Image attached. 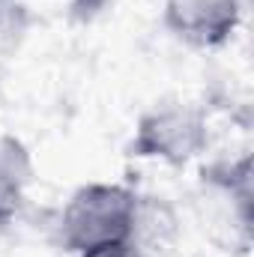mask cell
<instances>
[{
	"label": "cell",
	"instance_id": "cell-1",
	"mask_svg": "<svg viewBox=\"0 0 254 257\" xmlns=\"http://www.w3.org/2000/svg\"><path fill=\"white\" fill-rule=\"evenodd\" d=\"M141 194L123 183H87L69 194L57 236L72 257L96 251H126Z\"/></svg>",
	"mask_w": 254,
	"mask_h": 257
},
{
	"label": "cell",
	"instance_id": "cell-2",
	"mask_svg": "<svg viewBox=\"0 0 254 257\" xmlns=\"http://www.w3.org/2000/svg\"><path fill=\"white\" fill-rule=\"evenodd\" d=\"M206 147H209V120L203 108L174 99V102H156L138 117L126 150L132 159H150L171 168H186L189 162L206 153Z\"/></svg>",
	"mask_w": 254,
	"mask_h": 257
},
{
	"label": "cell",
	"instance_id": "cell-3",
	"mask_svg": "<svg viewBox=\"0 0 254 257\" xmlns=\"http://www.w3.org/2000/svg\"><path fill=\"white\" fill-rule=\"evenodd\" d=\"M165 30L189 48L212 51L233 39L242 24L239 0H165Z\"/></svg>",
	"mask_w": 254,
	"mask_h": 257
},
{
	"label": "cell",
	"instance_id": "cell-4",
	"mask_svg": "<svg viewBox=\"0 0 254 257\" xmlns=\"http://www.w3.org/2000/svg\"><path fill=\"white\" fill-rule=\"evenodd\" d=\"M33 180L36 165L30 147L15 135H0V227L24 212Z\"/></svg>",
	"mask_w": 254,
	"mask_h": 257
},
{
	"label": "cell",
	"instance_id": "cell-5",
	"mask_svg": "<svg viewBox=\"0 0 254 257\" xmlns=\"http://www.w3.org/2000/svg\"><path fill=\"white\" fill-rule=\"evenodd\" d=\"M177 215L165 197H138V212L132 224L126 254L129 257H168L177 242Z\"/></svg>",
	"mask_w": 254,
	"mask_h": 257
},
{
	"label": "cell",
	"instance_id": "cell-6",
	"mask_svg": "<svg viewBox=\"0 0 254 257\" xmlns=\"http://www.w3.org/2000/svg\"><path fill=\"white\" fill-rule=\"evenodd\" d=\"M111 6H114V0H69V12L75 21H96Z\"/></svg>",
	"mask_w": 254,
	"mask_h": 257
},
{
	"label": "cell",
	"instance_id": "cell-7",
	"mask_svg": "<svg viewBox=\"0 0 254 257\" xmlns=\"http://www.w3.org/2000/svg\"><path fill=\"white\" fill-rule=\"evenodd\" d=\"M12 9H15V0H0V24L12 15Z\"/></svg>",
	"mask_w": 254,
	"mask_h": 257
},
{
	"label": "cell",
	"instance_id": "cell-8",
	"mask_svg": "<svg viewBox=\"0 0 254 257\" xmlns=\"http://www.w3.org/2000/svg\"><path fill=\"white\" fill-rule=\"evenodd\" d=\"M78 257H129L126 251H96V254H78Z\"/></svg>",
	"mask_w": 254,
	"mask_h": 257
}]
</instances>
